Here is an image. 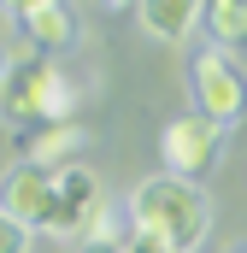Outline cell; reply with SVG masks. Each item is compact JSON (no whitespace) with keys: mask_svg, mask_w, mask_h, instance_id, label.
I'll return each mask as SVG.
<instances>
[{"mask_svg":"<svg viewBox=\"0 0 247 253\" xmlns=\"http://www.w3.org/2000/svg\"><path fill=\"white\" fill-rule=\"evenodd\" d=\"M53 194H59V171L18 159V165L0 177V212H12V218L30 224V230H47V218H53Z\"/></svg>","mask_w":247,"mask_h":253,"instance_id":"cell-5","label":"cell"},{"mask_svg":"<svg viewBox=\"0 0 247 253\" xmlns=\"http://www.w3.org/2000/svg\"><path fill=\"white\" fill-rule=\"evenodd\" d=\"M77 253H124V236H82Z\"/></svg>","mask_w":247,"mask_h":253,"instance_id":"cell-13","label":"cell"},{"mask_svg":"<svg viewBox=\"0 0 247 253\" xmlns=\"http://www.w3.org/2000/svg\"><path fill=\"white\" fill-rule=\"evenodd\" d=\"M135 18H141V30L153 42H183L188 30L206 18V0H141Z\"/></svg>","mask_w":247,"mask_h":253,"instance_id":"cell-9","label":"cell"},{"mask_svg":"<svg viewBox=\"0 0 247 253\" xmlns=\"http://www.w3.org/2000/svg\"><path fill=\"white\" fill-rule=\"evenodd\" d=\"M194 112H206L212 124H224V129L247 118V71L218 42H206L194 53Z\"/></svg>","mask_w":247,"mask_h":253,"instance_id":"cell-3","label":"cell"},{"mask_svg":"<svg viewBox=\"0 0 247 253\" xmlns=\"http://www.w3.org/2000/svg\"><path fill=\"white\" fill-rule=\"evenodd\" d=\"M106 6H141V0H106Z\"/></svg>","mask_w":247,"mask_h":253,"instance_id":"cell-15","label":"cell"},{"mask_svg":"<svg viewBox=\"0 0 247 253\" xmlns=\"http://www.w3.org/2000/svg\"><path fill=\"white\" fill-rule=\"evenodd\" d=\"M82 141H88V129H82V124H41V129H30V135H24V159H30V165H47V171H59V165H77Z\"/></svg>","mask_w":247,"mask_h":253,"instance_id":"cell-8","label":"cell"},{"mask_svg":"<svg viewBox=\"0 0 247 253\" xmlns=\"http://www.w3.org/2000/svg\"><path fill=\"white\" fill-rule=\"evenodd\" d=\"M129 218H135V230H153V236H165L171 248L194 253L206 242V230H212V194L200 189V183H188V177H147V183H135L129 194Z\"/></svg>","mask_w":247,"mask_h":253,"instance_id":"cell-2","label":"cell"},{"mask_svg":"<svg viewBox=\"0 0 247 253\" xmlns=\"http://www.w3.org/2000/svg\"><path fill=\"white\" fill-rule=\"evenodd\" d=\"M0 6H6V12L18 18V12H30V6H41V0H0Z\"/></svg>","mask_w":247,"mask_h":253,"instance_id":"cell-14","label":"cell"},{"mask_svg":"<svg viewBox=\"0 0 247 253\" xmlns=\"http://www.w3.org/2000/svg\"><path fill=\"white\" fill-rule=\"evenodd\" d=\"M0 124H77V83L36 47H18L0 71Z\"/></svg>","mask_w":247,"mask_h":253,"instance_id":"cell-1","label":"cell"},{"mask_svg":"<svg viewBox=\"0 0 247 253\" xmlns=\"http://www.w3.org/2000/svg\"><path fill=\"white\" fill-rule=\"evenodd\" d=\"M218 153H224V124H212L206 112H183V118H171L159 129V159H165L171 177L200 183L218 165Z\"/></svg>","mask_w":247,"mask_h":253,"instance_id":"cell-4","label":"cell"},{"mask_svg":"<svg viewBox=\"0 0 247 253\" xmlns=\"http://www.w3.org/2000/svg\"><path fill=\"white\" fill-rule=\"evenodd\" d=\"M242 253H247V248H242Z\"/></svg>","mask_w":247,"mask_h":253,"instance_id":"cell-17","label":"cell"},{"mask_svg":"<svg viewBox=\"0 0 247 253\" xmlns=\"http://www.w3.org/2000/svg\"><path fill=\"white\" fill-rule=\"evenodd\" d=\"M30 242H36V230L18 224L12 212H0V253H30Z\"/></svg>","mask_w":247,"mask_h":253,"instance_id":"cell-11","label":"cell"},{"mask_svg":"<svg viewBox=\"0 0 247 253\" xmlns=\"http://www.w3.org/2000/svg\"><path fill=\"white\" fill-rule=\"evenodd\" d=\"M206 30L218 47H242L247 42V0H206Z\"/></svg>","mask_w":247,"mask_h":253,"instance_id":"cell-10","label":"cell"},{"mask_svg":"<svg viewBox=\"0 0 247 253\" xmlns=\"http://www.w3.org/2000/svg\"><path fill=\"white\" fill-rule=\"evenodd\" d=\"M0 71H6V59H0Z\"/></svg>","mask_w":247,"mask_h":253,"instance_id":"cell-16","label":"cell"},{"mask_svg":"<svg viewBox=\"0 0 247 253\" xmlns=\"http://www.w3.org/2000/svg\"><path fill=\"white\" fill-rule=\"evenodd\" d=\"M124 253H183V248H171V242L153 236V230H129V236H124Z\"/></svg>","mask_w":247,"mask_h":253,"instance_id":"cell-12","label":"cell"},{"mask_svg":"<svg viewBox=\"0 0 247 253\" xmlns=\"http://www.w3.org/2000/svg\"><path fill=\"white\" fill-rule=\"evenodd\" d=\"M18 30H24V47H36V53H59L77 42V12L65 6V0H41V6H30V12H18Z\"/></svg>","mask_w":247,"mask_h":253,"instance_id":"cell-7","label":"cell"},{"mask_svg":"<svg viewBox=\"0 0 247 253\" xmlns=\"http://www.w3.org/2000/svg\"><path fill=\"white\" fill-rule=\"evenodd\" d=\"M100 206H106V200H100V177L82 171V165H59V194H53L47 236H59V242H82Z\"/></svg>","mask_w":247,"mask_h":253,"instance_id":"cell-6","label":"cell"}]
</instances>
